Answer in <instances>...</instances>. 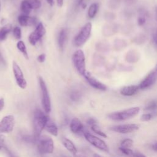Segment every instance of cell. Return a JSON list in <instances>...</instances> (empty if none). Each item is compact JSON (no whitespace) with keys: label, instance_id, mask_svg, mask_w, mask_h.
<instances>
[{"label":"cell","instance_id":"cell-1","mask_svg":"<svg viewBox=\"0 0 157 157\" xmlns=\"http://www.w3.org/2000/svg\"><path fill=\"white\" fill-rule=\"evenodd\" d=\"M48 119L49 117L47 113L43 112L40 109H36L34 110L33 120V135L37 140L40 136L41 132L45 128Z\"/></svg>","mask_w":157,"mask_h":157},{"label":"cell","instance_id":"cell-2","mask_svg":"<svg viewBox=\"0 0 157 157\" xmlns=\"http://www.w3.org/2000/svg\"><path fill=\"white\" fill-rule=\"evenodd\" d=\"M140 112L139 107H132L122 110L113 112L109 113L107 117L113 121H124L136 117Z\"/></svg>","mask_w":157,"mask_h":157},{"label":"cell","instance_id":"cell-3","mask_svg":"<svg viewBox=\"0 0 157 157\" xmlns=\"http://www.w3.org/2000/svg\"><path fill=\"white\" fill-rule=\"evenodd\" d=\"M37 149L41 154H51L53 152L55 146L52 137L47 136H40L37 140Z\"/></svg>","mask_w":157,"mask_h":157},{"label":"cell","instance_id":"cell-4","mask_svg":"<svg viewBox=\"0 0 157 157\" xmlns=\"http://www.w3.org/2000/svg\"><path fill=\"white\" fill-rule=\"evenodd\" d=\"M39 86L41 92V102L43 109L46 113H49L51 111V101L47 85L42 77H39Z\"/></svg>","mask_w":157,"mask_h":157},{"label":"cell","instance_id":"cell-5","mask_svg":"<svg viewBox=\"0 0 157 157\" xmlns=\"http://www.w3.org/2000/svg\"><path fill=\"white\" fill-rule=\"evenodd\" d=\"M92 29V24L90 22L86 23L75 37L74 40V45L76 47H81L84 45L90 37Z\"/></svg>","mask_w":157,"mask_h":157},{"label":"cell","instance_id":"cell-6","mask_svg":"<svg viewBox=\"0 0 157 157\" xmlns=\"http://www.w3.org/2000/svg\"><path fill=\"white\" fill-rule=\"evenodd\" d=\"M72 61L77 72L84 76L86 73L85 66V57L82 50H77L72 55Z\"/></svg>","mask_w":157,"mask_h":157},{"label":"cell","instance_id":"cell-7","mask_svg":"<svg viewBox=\"0 0 157 157\" xmlns=\"http://www.w3.org/2000/svg\"><path fill=\"white\" fill-rule=\"evenodd\" d=\"M83 135L85 139L90 144H91L93 146H94L96 148L107 153L109 151V148L108 145L103 140H102L99 137L91 134L89 132H85L83 133Z\"/></svg>","mask_w":157,"mask_h":157},{"label":"cell","instance_id":"cell-8","mask_svg":"<svg viewBox=\"0 0 157 157\" xmlns=\"http://www.w3.org/2000/svg\"><path fill=\"white\" fill-rule=\"evenodd\" d=\"M15 124V118L12 115L4 117L0 121V134L10 133L14 128Z\"/></svg>","mask_w":157,"mask_h":157},{"label":"cell","instance_id":"cell-9","mask_svg":"<svg viewBox=\"0 0 157 157\" xmlns=\"http://www.w3.org/2000/svg\"><path fill=\"white\" fill-rule=\"evenodd\" d=\"M45 29L42 22H39L35 29L29 34L28 40L32 45H35L44 36L45 34Z\"/></svg>","mask_w":157,"mask_h":157},{"label":"cell","instance_id":"cell-10","mask_svg":"<svg viewBox=\"0 0 157 157\" xmlns=\"http://www.w3.org/2000/svg\"><path fill=\"white\" fill-rule=\"evenodd\" d=\"M12 69L16 82L18 86L21 89L26 88L27 86V83L24 77L23 73L19 65L15 61L13 62Z\"/></svg>","mask_w":157,"mask_h":157},{"label":"cell","instance_id":"cell-11","mask_svg":"<svg viewBox=\"0 0 157 157\" xmlns=\"http://www.w3.org/2000/svg\"><path fill=\"white\" fill-rule=\"evenodd\" d=\"M111 131L120 133L128 134L137 131L139 129V125L137 124H123L114 125L109 128Z\"/></svg>","mask_w":157,"mask_h":157},{"label":"cell","instance_id":"cell-12","mask_svg":"<svg viewBox=\"0 0 157 157\" xmlns=\"http://www.w3.org/2000/svg\"><path fill=\"white\" fill-rule=\"evenodd\" d=\"M157 80V71L154 69L151 71L139 85V89L145 90L152 86Z\"/></svg>","mask_w":157,"mask_h":157},{"label":"cell","instance_id":"cell-13","mask_svg":"<svg viewBox=\"0 0 157 157\" xmlns=\"http://www.w3.org/2000/svg\"><path fill=\"white\" fill-rule=\"evenodd\" d=\"M84 77L85 78L89 85H91L93 88L101 91H105L107 90L106 85L99 81L95 77H94L90 73L86 72L84 75Z\"/></svg>","mask_w":157,"mask_h":157},{"label":"cell","instance_id":"cell-14","mask_svg":"<svg viewBox=\"0 0 157 157\" xmlns=\"http://www.w3.org/2000/svg\"><path fill=\"white\" fill-rule=\"evenodd\" d=\"M18 21L21 26H32L37 23V19L34 17L22 14L18 16Z\"/></svg>","mask_w":157,"mask_h":157},{"label":"cell","instance_id":"cell-15","mask_svg":"<svg viewBox=\"0 0 157 157\" xmlns=\"http://www.w3.org/2000/svg\"><path fill=\"white\" fill-rule=\"evenodd\" d=\"M69 128L71 132L74 134H81V132H83V124L78 118H74L72 119L70 122Z\"/></svg>","mask_w":157,"mask_h":157},{"label":"cell","instance_id":"cell-16","mask_svg":"<svg viewBox=\"0 0 157 157\" xmlns=\"http://www.w3.org/2000/svg\"><path fill=\"white\" fill-rule=\"evenodd\" d=\"M139 90V85H128L120 90V94L124 96H131L136 94Z\"/></svg>","mask_w":157,"mask_h":157},{"label":"cell","instance_id":"cell-17","mask_svg":"<svg viewBox=\"0 0 157 157\" xmlns=\"http://www.w3.org/2000/svg\"><path fill=\"white\" fill-rule=\"evenodd\" d=\"M61 142L64 147L73 155L75 156L77 153V149L74 145V144L70 139L66 137H63L61 139Z\"/></svg>","mask_w":157,"mask_h":157},{"label":"cell","instance_id":"cell-18","mask_svg":"<svg viewBox=\"0 0 157 157\" xmlns=\"http://www.w3.org/2000/svg\"><path fill=\"white\" fill-rule=\"evenodd\" d=\"M45 129H46V131L48 132L51 134L52 136H58V127H57L56 124H55V123L54 121H53L52 120H50V118L47 122Z\"/></svg>","mask_w":157,"mask_h":157},{"label":"cell","instance_id":"cell-19","mask_svg":"<svg viewBox=\"0 0 157 157\" xmlns=\"http://www.w3.org/2000/svg\"><path fill=\"white\" fill-rule=\"evenodd\" d=\"M67 36V29L66 28L61 29V31H59V33L58 35V45L61 50H63L64 47Z\"/></svg>","mask_w":157,"mask_h":157},{"label":"cell","instance_id":"cell-20","mask_svg":"<svg viewBox=\"0 0 157 157\" xmlns=\"http://www.w3.org/2000/svg\"><path fill=\"white\" fill-rule=\"evenodd\" d=\"M12 30V26L10 24H6L0 29V40H4L7 35Z\"/></svg>","mask_w":157,"mask_h":157},{"label":"cell","instance_id":"cell-21","mask_svg":"<svg viewBox=\"0 0 157 157\" xmlns=\"http://www.w3.org/2000/svg\"><path fill=\"white\" fill-rule=\"evenodd\" d=\"M99 4L96 2L91 4L88 10V16L90 18H93L98 13Z\"/></svg>","mask_w":157,"mask_h":157},{"label":"cell","instance_id":"cell-22","mask_svg":"<svg viewBox=\"0 0 157 157\" xmlns=\"http://www.w3.org/2000/svg\"><path fill=\"white\" fill-rule=\"evenodd\" d=\"M20 10L23 15H29L33 9L26 0H23L20 4Z\"/></svg>","mask_w":157,"mask_h":157},{"label":"cell","instance_id":"cell-23","mask_svg":"<svg viewBox=\"0 0 157 157\" xmlns=\"http://www.w3.org/2000/svg\"><path fill=\"white\" fill-rule=\"evenodd\" d=\"M17 47L23 53V55H24L25 58L28 59H29L28 54L26 47V45H25L24 42L22 40H19L17 44Z\"/></svg>","mask_w":157,"mask_h":157},{"label":"cell","instance_id":"cell-24","mask_svg":"<svg viewBox=\"0 0 157 157\" xmlns=\"http://www.w3.org/2000/svg\"><path fill=\"white\" fill-rule=\"evenodd\" d=\"M69 97L72 101L77 102L81 98V93L78 90H72L70 93Z\"/></svg>","mask_w":157,"mask_h":157},{"label":"cell","instance_id":"cell-25","mask_svg":"<svg viewBox=\"0 0 157 157\" xmlns=\"http://www.w3.org/2000/svg\"><path fill=\"white\" fill-rule=\"evenodd\" d=\"M91 130L94 132H95L96 134H97L99 136L104 137V138H107V136L106 135V134L105 132H104L96 124L91 126Z\"/></svg>","mask_w":157,"mask_h":157},{"label":"cell","instance_id":"cell-26","mask_svg":"<svg viewBox=\"0 0 157 157\" xmlns=\"http://www.w3.org/2000/svg\"><path fill=\"white\" fill-rule=\"evenodd\" d=\"M32 9H38L41 7V2L40 0H26Z\"/></svg>","mask_w":157,"mask_h":157},{"label":"cell","instance_id":"cell-27","mask_svg":"<svg viewBox=\"0 0 157 157\" xmlns=\"http://www.w3.org/2000/svg\"><path fill=\"white\" fill-rule=\"evenodd\" d=\"M133 145V140L131 139H125L121 142V147L130 148Z\"/></svg>","mask_w":157,"mask_h":157},{"label":"cell","instance_id":"cell-28","mask_svg":"<svg viewBox=\"0 0 157 157\" xmlns=\"http://www.w3.org/2000/svg\"><path fill=\"white\" fill-rule=\"evenodd\" d=\"M13 34L14 37L18 40L20 39L21 37V28L18 26H16L13 28Z\"/></svg>","mask_w":157,"mask_h":157},{"label":"cell","instance_id":"cell-29","mask_svg":"<svg viewBox=\"0 0 157 157\" xmlns=\"http://www.w3.org/2000/svg\"><path fill=\"white\" fill-rule=\"evenodd\" d=\"M156 108H157V102L155 101H151L147 104L145 109L147 110H155Z\"/></svg>","mask_w":157,"mask_h":157},{"label":"cell","instance_id":"cell-30","mask_svg":"<svg viewBox=\"0 0 157 157\" xmlns=\"http://www.w3.org/2000/svg\"><path fill=\"white\" fill-rule=\"evenodd\" d=\"M119 150L121 151V152H122L125 155H127V156H133V155H134V152L132 150H131L130 148L120 147Z\"/></svg>","mask_w":157,"mask_h":157},{"label":"cell","instance_id":"cell-31","mask_svg":"<svg viewBox=\"0 0 157 157\" xmlns=\"http://www.w3.org/2000/svg\"><path fill=\"white\" fill-rule=\"evenodd\" d=\"M152 118V115L149 113L142 114L140 117V120L142 121H148Z\"/></svg>","mask_w":157,"mask_h":157},{"label":"cell","instance_id":"cell-32","mask_svg":"<svg viewBox=\"0 0 157 157\" xmlns=\"http://www.w3.org/2000/svg\"><path fill=\"white\" fill-rule=\"evenodd\" d=\"M146 21V17L144 14H141L137 19V23L139 26H142Z\"/></svg>","mask_w":157,"mask_h":157},{"label":"cell","instance_id":"cell-33","mask_svg":"<svg viewBox=\"0 0 157 157\" xmlns=\"http://www.w3.org/2000/svg\"><path fill=\"white\" fill-rule=\"evenodd\" d=\"M4 150L9 157H18V156H17L13 151H12V150L9 149L6 145L4 147Z\"/></svg>","mask_w":157,"mask_h":157},{"label":"cell","instance_id":"cell-34","mask_svg":"<svg viewBox=\"0 0 157 157\" xmlns=\"http://www.w3.org/2000/svg\"><path fill=\"white\" fill-rule=\"evenodd\" d=\"M5 146V136L2 134H0V151L2 149H4Z\"/></svg>","mask_w":157,"mask_h":157},{"label":"cell","instance_id":"cell-35","mask_svg":"<svg viewBox=\"0 0 157 157\" xmlns=\"http://www.w3.org/2000/svg\"><path fill=\"white\" fill-rule=\"evenodd\" d=\"M45 58H46V55L45 53H42L40 54L38 56H37V61L39 63H44L45 60Z\"/></svg>","mask_w":157,"mask_h":157},{"label":"cell","instance_id":"cell-36","mask_svg":"<svg viewBox=\"0 0 157 157\" xmlns=\"http://www.w3.org/2000/svg\"><path fill=\"white\" fill-rule=\"evenodd\" d=\"M86 123H87L88 125H90V126H93V125L96 124V120L94 118H88V119L87 120Z\"/></svg>","mask_w":157,"mask_h":157},{"label":"cell","instance_id":"cell-37","mask_svg":"<svg viewBox=\"0 0 157 157\" xmlns=\"http://www.w3.org/2000/svg\"><path fill=\"white\" fill-rule=\"evenodd\" d=\"M133 157H147V156L140 151H136L134 153Z\"/></svg>","mask_w":157,"mask_h":157},{"label":"cell","instance_id":"cell-38","mask_svg":"<svg viewBox=\"0 0 157 157\" xmlns=\"http://www.w3.org/2000/svg\"><path fill=\"white\" fill-rule=\"evenodd\" d=\"M5 102H4V98H0V111L3 109L4 107Z\"/></svg>","mask_w":157,"mask_h":157},{"label":"cell","instance_id":"cell-39","mask_svg":"<svg viewBox=\"0 0 157 157\" xmlns=\"http://www.w3.org/2000/svg\"><path fill=\"white\" fill-rule=\"evenodd\" d=\"M63 2H64V0H56V3L58 7H61L63 5Z\"/></svg>","mask_w":157,"mask_h":157},{"label":"cell","instance_id":"cell-40","mask_svg":"<svg viewBox=\"0 0 157 157\" xmlns=\"http://www.w3.org/2000/svg\"><path fill=\"white\" fill-rule=\"evenodd\" d=\"M153 40H154V42L156 44V45L157 46V31L156 32V33L154 34V36H153Z\"/></svg>","mask_w":157,"mask_h":157},{"label":"cell","instance_id":"cell-41","mask_svg":"<svg viewBox=\"0 0 157 157\" xmlns=\"http://www.w3.org/2000/svg\"><path fill=\"white\" fill-rule=\"evenodd\" d=\"M152 148L154 151H157V142H156L155 144H154L153 145H152Z\"/></svg>","mask_w":157,"mask_h":157},{"label":"cell","instance_id":"cell-42","mask_svg":"<svg viewBox=\"0 0 157 157\" xmlns=\"http://www.w3.org/2000/svg\"><path fill=\"white\" fill-rule=\"evenodd\" d=\"M47 2L50 5V6H53L54 4V0H46Z\"/></svg>","mask_w":157,"mask_h":157},{"label":"cell","instance_id":"cell-43","mask_svg":"<svg viewBox=\"0 0 157 157\" xmlns=\"http://www.w3.org/2000/svg\"><path fill=\"white\" fill-rule=\"evenodd\" d=\"M93 157H102L101 155H99V154H97V153H94L93 155Z\"/></svg>","mask_w":157,"mask_h":157},{"label":"cell","instance_id":"cell-44","mask_svg":"<svg viewBox=\"0 0 157 157\" xmlns=\"http://www.w3.org/2000/svg\"><path fill=\"white\" fill-rule=\"evenodd\" d=\"M155 13H156V19H157V5L155 7Z\"/></svg>","mask_w":157,"mask_h":157},{"label":"cell","instance_id":"cell-45","mask_svg":"<svg viewBox=\"0 0 157 157\" xmlns=\"http://www.w3.org/2000/svg\"><path fill=\"white\" fill-rule=\"evenodd\" d=\"M155 69H156V71H157V64H156V66H155Z\"/></svg>","mask_w":157,"mask_h":157},{"label":"cell","instance_id":"cell-46","mask_svg":"<svg viewBox=\"0 0 157 157\" xmlns=\"http://www.w3.org/2000/svg\"><path fill=\"white\" fill-rule=\"evenodd\" d=\"M79 157H86V156H79Z\"/></svg>","mask_w":157,"mask_h":157},{"label":"cell","instance_id":"cell-47","mask_svg":"<svg viewBox=\"0 0 157 157\" xmlns=\"http://www.w3.org/2000/svg\"><path fill=\"white\" fill-rule=\"evenodd\" d=\"M0 12H1V1H0Z\"/></svg>","mask_w":157,"mask_h":157}]
</instances>
